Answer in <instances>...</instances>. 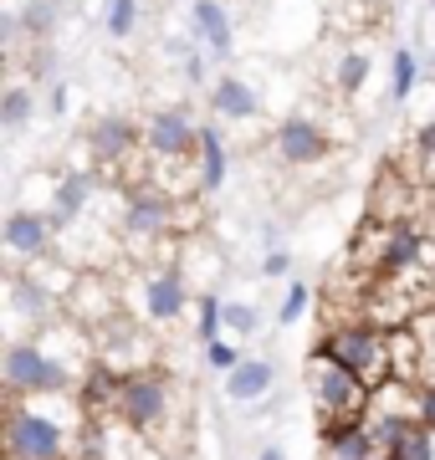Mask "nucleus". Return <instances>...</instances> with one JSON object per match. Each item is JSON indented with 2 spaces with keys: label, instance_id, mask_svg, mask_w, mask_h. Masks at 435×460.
<instances>
[{
  "label": "nucleus",
  "instance_id": "nucleus-1",
  "mask_svg": "<svg viewBox=\"0 0 435 460\" xmlns=\"http://www.w3.org/2000/svg\"><path fill=\"white\" fill-rule=\"evenodd\" d=\"M62 414H87L77 394L5 399V460H72L77 440Z\"/></svg>",
  "mask_w": 435,
  "mask_h": 460
},
{
  "label": "nucleus",
  "instance_id": "nucleus-2",
  "mask_svg": "<svg viewBox=\"0 0 435 460\" xmlns=\"http://www.w3.org/2000/svg\"><path fill=\"white\" fill-rule=\"evenodd\" d=\"M318 348L328 358H338L343 368H353L368 389H379L385 378H395L389 374V328L368 323V317H343V323H333V328L323 332Z\"/></svg>",
  "mask_w": 435,
  "mask_h": 460
},
{
  "label": "nucleus",
  "instance_id": "nucleus-3",
  "mask_svg": "<svg viewBox=\"0 0 435 460\" xmlns=\"http://www.w3.org/2000/svg\"><path fill=\"white\" fill-rule=\"evenodd\" d=\"M302 378H307V399H313V410H318V425L364 414L368 410V394H374V389H368L353 368H343L338 358H328L323 348H313V353H307Z\"/></svg>",
  "mask_w": 435,
  "mask_h": 460
},
{
  "label": "nucleus",
  "instance_id": "nucleus-4",
  "mask_svg": "<svg viewBox=\"0 0 435 460\" xmlns=\"http://www.w3.org/2000/svg\"><path fill=\"white\" fill-rule=\"evenodd\" d=\"M174 235V195H164L159 184H134L129 190V205H123V220H118V246L138 251H164Z\"/></svg>",
  "mask_w": 435,
  "mask_h": 460
},
{
  "label": "nucleus",
  "instance_id": "nucleus-5",
  "mask_svg": "<svg viewBox=\"0 0 435 460\" xmlns=\"http://www.w3.org/2000/svg\"><path fill=\"white\" fill-rule=\"evenodd\" d=\"M113 414L129 429L159 440L169 425H174V378H164L159 368H144V374H129L118 384V404Z\"/></svg>",
  "mask_w": 435,
  "mask_h": 460
},
{
  "label": "nucleus",
  "instance_id": "nucleus-6",
  "mask_svg": "<svg viewBox=\"0 0 435 460\" xmlns=\"http://www.w3.org/2000/svg\"><path fill=\"white\" fill-rule=\"evenodd\" d=\"M271 138H277V159H282L287 169H313V164H323V159L333 154L328 123H318V118H307V113L282 118Z\"/></svg>",
  "mask_w": 435,
  "mask_h": 460
},
{
  "label": "nucleus",
  "instance_id": "nucleus-7",
  "mask_svg": "<svg viewBox=\"0 0 435 460\" xmlns=\"http://www.w3.org/2000/svg\"><path fill=\"white\" fill-rule=\"evenodd\" d=\"M62 313H67L72 323H83L87 332H102L118 317V287H113V277H108V271H83L77 287H72V296L62 302Z\"/></svg>",
  "mask_w": 435,
  "mask_h": 460
},
{
  "label": "nucleus",
  "instance_id": "nucleus-8",
  "mask_svg": "<svg viewBox=\"0 0 435 460\" xmlns=\"http://www.w3.org/2000/svg\"><path fill=\"white\" fill-rule=\"evenodd\" d=\"M195 144H200V128H195L190 108H159L144 123V154L149 159H195Z\"/></svg>",
  "mask_w": 435,
  "mask_h": 460
},
{
  "label": "nucleus",
  "instance_id": "nucleus-9",
  "mask_svg": "<svg viewBox=\"0 0 435 460\" xmlns=\"http://www.w3.org/2000/svg\"><path fill=\"white\" fill-rule=\"evenodd\" d=\"M5 251L16 256V261H47V256H57V226H51L47 210H26V205H16V210L5 215Z\"/></svg>",
  "mask_w": 435,
  "mask_h": 460
},
{
  "label": "nucleus",
  "instance_id": "nucleus-10",
  "mask_svg": "<svg viewBox=\"0 0 435 460\" xmlns=\"http://www.w3.org/2000/svg\"><path fill=\"white\" fill-rule=\"evenodd\" d=\"M98 338H108V343H98V363L108 368V374L129 378V374H144V368H154V343H149V332L129 328L123 317H113V323H108Z\"/></svg>",
  "mask_w": 435,
  "mask_h": 460
},
{
  "label": "nucleus",
  "instance_id": "nucleus-11",
  "mask_svg": "<svg viewBox=\"0 0 435 460\" xmlns=\"http://www.w3.org/2000/svg\"><path fill=\"white\" fill-rule=\"evenodd\" d=\"M190 307H195V296H190V281H184L180 261L154 266L149 277H144V317L149 323H180Z\"/></svg>",
  "mask_w": 435,
  "mask_h": 460
},
{
  "label": "nucleus",
  "instance_id": "nucleus-12",
  "mask_svg": "<svg viewBox=\"0 0 435 460\" xmlns=\"http://www.w3.org/2000/svg\"><path fill=\"white\" fill-rule=\"evenodd\" d=\"M98 174L93 169H67V174H57V190H51V226H57V235L72 226H83L87 215H93V205H98Z\"/></svg>",
  "mask_w": 435,
  "mask_h": 460
},
{
  "label": "nucleus",
  "instance_id": "nucleus-13",
  "mask_svg": "<svg viewBox=\"0 0 435 460\" xmlns=\"http://www.w3.org/2000/svg\"><path fill=\"white\" fill-rule=\"evenodd\" d=\"M134 148H144V128H134L129 118H118V113L113 118H98L93 133H87V154H93V164L108 169V174H113Z\"/></svg>",
  "mask_w": 435,
  "mask_h": 460
},
{
  "label": "nucleus",
  "instance_id": "nucleus-14",
  "mask_svg": "<svg viewBox=\"0 0 435 460\" xmlns=\"http://www.w3.org/2000/svg\"><path fill=\"white\" fill-rule=\"evenodd\" d=\"M323 456L328 460H379L385 450L374 445L364 414H353V420H328L323 425Z\"/></svg>",
  "mask_w": 435,
  "mask_h": 460
},
{
  "label": "nucleus",
  "instance_id": "nucleus-15",
  "mask_svg": "<svg viewBox=\"0 0 435 460\" xmlns=\"http://www.w3.org/2000/svg\"><path fill=\"white\" fill-rule=\"evenodd\" d=\"M190 26H195V41H200L210 57H231L235 51L231 11H226L220 0H190Z\"/></svg>",
  "mask_w": 435,
  "mask_h": 460
},
{
  "label": "nucleus",
  "instance_id": "nucleus-16",
  "mask_svg": "<svg viewBox=\"0 0 435 460\" xmlns=\"http://www.w3.org/2000/svg\"><path fill=\"white\" fill-rule=\"evenodd\" d=\"M271 384H277V363L271 358H241L226 374V399L231 404H262L271 394Z\"/></svg>",
  "mask_w": 435,
  "mask_h": 460
},
{
  "label": "nucleus",
  "instance_id": "nucleus-17",
  "mask_svg": "<svg viewBox=\"0 0 435 460\" xmlns=\"http://www.w3.org/2000/svg\"><path fill=\"white\" fill-rule=\"evenodd\" d=\"M210 113L216 118H231V123H246V118H262V93L241 77H216L210 83Z\"/></svg>",
  "mask_w": 435,
  "mask_h": 460
},
{
  "label": "nucleus",
  "instance_id": "nucleus-18",
  "mask_svg": "<svg viewBox=\"0 0 435 460\" xmlns=\"http://www.w3.org/2000/svg\"><path fill=\"white\" fill-rule=\"evenodd\" d=\"M226 174H231V148H226V133H220V128H200V144H195V180H200V195L226 190Z\"/></svg>",
  "mask_w": 435,
  "mask_h": 460
},
{
  "label": "nucleus",
  "instance_id": "nucleus-19",
  "mask_svg": "<svg viewBox=\"0 0 435 460\" xmlns=\"http://www.w3.org/2000/svg\"><path fill=\"white\" fill-rule=\"evenodd\" d=\"M368 77H374V57H368L364 47H349L343 57H338V72H333L338 98H359V93L368 87Z\"/></svg>",
  "mask_w": 435,
  "mask_h": 460
},
{
  "label": "nucleus",
  "instance_id": "nucleus-20",
  "mask_svg": "<svg viewBox=\"0 0 435 460\" xmlns=\"http://www.w3.org/2000/svg\"><path fill=\"white\" fill-rule=\"evenodd\" d=\"M220 338H226V296L205 287V292L195 296V343L210 348V343H220Z\"/></svg>",
  "mask_w": 435,
  "mask_h": 460
},
{
  "label": "nucleus",
  "instance_id": "nucleus-21",
  "mask_svg": "<svg viewBox=\"0 0 435 460\" xmlns=\"http://www.w3.org/2000/svg\"><path fill=\"white\" fill-rule=\"evenodd\" d=\"M420 87V57L410 47H400L389 57V102H410Z\"/></svg>",
  "mask_w": 435,
  "mask_h": 460
},
{
  "label": "nucleus",
  "instance_id": "nucleus-22",
  "mask_svg": "<svg viewBox=\"0 0 435 460\" xmlns=\"http://www.w3.org/2000/svg\"><path fill=\"white\" fill-rule=\"evenodd\" d=\"M36 118V93L31 87H5V98H0V128H11V133H21L26 123Z\"/></svg>",
  "mask_w": 435,
  "mask_h": 460
},
{
  "label": "nucleus",
  "instance_id": "nucleus-23",
  "mask_svg": "<svg viewBox=\"0 0 435 460\" xmlns=\"http://www.w3.org/2000/svg\"><path fill=\"white\" fill-rule=\"evenodd\" d=\"M307 313H313V287L292 277V281H287V292H282V302H277V323L292 328V323H302Z\"/></svg>",
  "mask_w": 435,
  "mask_h": 460
},
{
  "label": "nucleus",
  "instance_id": "nucleus-24",
  "mask_svg": "<svg viewBox=\"0 0 435 460\" xmlns=\"http://www.w3.org/2000/svg\"><path fill=\"white\" fill-rule=\"evenodd\" d=\"M102 26L113 41H129L138 31V0H108V11H102Z\"/></svg>",
  "mask_w": 435,
  "mask_h": 460
},
{
  "label": "nucleus",
  "instance_id": "nucleus-25",
  "mask_svg": "<svg viewBox=\"0 0 435 460\" xmlns=\"http://www.w3.org/2000/svg\"><path fill=\"white\" fill-rule=\"evenodd\" d=\"M262 328V313L252 302H226V338H252Z\"/></svg>",
  "mask_w": 435,
  "mask_h": 460
},
{
  "label": "nucleus",
  "instance_id": "nucleus-26",
  "mask_svg": "<svg viewBox=\"0 0 435 460\" xmlns=\"http://www.w3.org/2000/svg\"><path fill=\"white\" fill-rule=\"evenodd\" d=\"M241 358H246V348H241V343H231V338H220V343H210V348H205V363H210L216 374H231V368H235Z\"/></svg>",
  "mask_w": 435,
  "mask_h": 460
},
{
  "label": "nucleus",
  "instance_id": "nucleus-27",
  "mask_svg": "<svg viewBox=\"0 0 435 460\" xmlns=\"http://www.w3.org/2000/svg\"><path fill=\"white\" fill-rule=\"evenodd\" d=\"M51 11H57V5H47V0H31V5L21 11V26H26L31 36H47V31H51V21H57Z\"/></svg>",
  "mask_w": 435,
  "mask_h": 460
},
{
  "label": "nucleus",
  "instance_id": "nucleus-28",
  "mask_svg": "<svg viewBox=\"0 0 435 460\" xmlns=\"http://www.w3.org/2000/svg\"><path fill=\"white\" fill-rule=\"evenodd\" d=\"M262 277H267V281H287V277H292V256H287L282 246H271L267 256H262Z\"/></svg>",
  "mask_w": 435,
  "mask_h": 460
},
{
  "label": "nucleus",
  "instance_id": "nucleus-29",
  "mask_svg": "<svg viewBox=\"0 0 435 460\" xmlns=\"http://www.w3.org/2000/svg\"><path fill=\"white\" fill-rule=\"evenodd\" d=\"M31 77H41V83H62V77H57V51H51V47H41V51H36V62H31Z\"/></svg>",
  "mask_w": 435,
  "mask_h": 460
},
{
  "label": "nucleus",
  "instance_id": "nucleus-30",
  "mask_svg": "<svg viewBox=\"0 0 435 460\" xmlns=\"http://www.w3.org/2000/svg\"><path fill=\"white\" fill-rule=\"evenodd\" d=\"M67 108H72V87H67V83H51V87H47V113L62 118Z\"/></svg>",
  "mask_w": 435,
  "mask_h": 460
},
{
  "label": "nucleus",
  "instance_id": "nucleus-31",
  "mask_svg": "<svg viewBox=\"0 0 435 460\" xmlns=\"http://www.w3.org/2000/svg\"><path fill=\"white\" fill-rule=\"evenodd\" d=\"M420 425L435 429V384H420Z\"/></svg>",
  "mask_w": 435,
  "mask_h": 460
},
{
  "label": "nucleus",
  "instance_id": "nucleus-32",
  "mask_svg": "<svg viewBox=\"0 0 435 460\" xmlns=\"http://www.w3.org/2000/svg\"><path fill=\"white\" fill-rule=\"evenodd\" d=\"M415 148H420V159H435V118L420 128V138H415Z\"/></svg>",
  "mask_w": 435,
  "mask_h": 460
},
{
  "label": "nucleus",
  "instance_id": "nucleus-33",
  "mask_svg": "<svg viewBox=\"0 0 435 460\" xmlns=\"http://www.w3.org/2000/svg\"><path fill=\"white\" fill-rule=\"evenodd\" d=\"M256 460H287V450H282V445H267V450H262Z\"/></svg>",
  "mask_w": 435,
  "mask_h": 460
},
{
  "label": "nucleus",
  "instance_id": "nucleus-34",
  "mask_svg": "<svg viewBox=\"0 0 435 460\" xmlns=\"http://www.w3.org/2000/svg\"><path fill=\"white\" fill-rule=\"evenodd\" d=\"M47 5H67V0H47Z\"/></svg>",
  "mask_w": 435,
  "mask_h": 460
},
{
  "label": "nucleus",
  "instance_id": "nucleus-35",
  "mask_svg": "<svg viewBox=\"0 0 435 460\" xmlns=\"http://www.w3.org/2000/svg\"><path fill=\"white\" fill-rule=\"evenodd\" d=\"M379 460H395V456H379Z\"/></svg>",
  "mask_w": 435,
  "mask_h": 460
},
{
  "label": "nucleus",
  "instance_id": "nucleus-36",
  "mask_svg": "<svg viewBox=\"0 0 435 460\" xmlns=\"http://www.w3.org/2000/svg\"><path fill=\"white\" fill-rule=\"evenodd\" d=\"M431 5H435V0H431Z\"/></svg>",
  "mask_w": 435,
  "mask_h": 460
}]
</instances>
